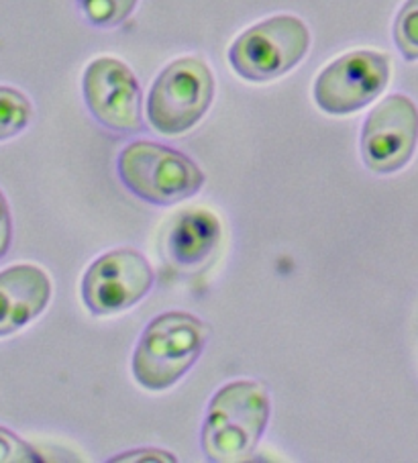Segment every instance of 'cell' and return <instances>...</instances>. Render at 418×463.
<instances>
[{
    "label": "cell",
    "mask_w": 418,
    "mask_h": 463,
    "mask_svg": "<svg viewBox=\"0 0 418 463\" xmlns=\"http://www.w3.org/2000/svg\"><path fill=\"white\" fill-rule=\"evenodd\" d=\"M52 300L50 276L31 263L0 271V337L23 329Z\"/></svg>",
    "instance_id": "obj_10"
},
{
    "label": "cell",
    "mask_w": 418,
    "mask_h": 463,
    "mask_svg": "<svg viewBox=\"0 0 418 463\" xmlns=\"http://www.w3.org/2000/svg\"><path fill=\"white\" fill-rule=\"evenodd\" d=\"M214 99V76L200 58L174 60L156 78L147 97V121L157 133L174 137L190 131Z\"/></svg>",
    "instance_id": "obj_4"
},
{
    "label": "cell",
    "mask_w": 418,
    "mask_h": 463,
    "mask_svg": "<svg viewBox=\"0 0 418 463\" xmlns=\"http://www.w3.org/2000/svg\"><path fill=\"white\" fill-rule=\"evenodd\" d=\"M418 146V109L406 94H390L367 115L361 129V157L375 174L408 165Z\"/></svg>",
    "instance_id": "obj_8"
},
{
    "label": "cell",
    "mask_w": 418,
    "mask_h": 463,
    "mask_svg": "<svg viewBox=\"0 0 418 463\" xmlns=\"http://www.w3.org/2000/svg\"><path fill=\"white\" fill-rule=\"evenodd\" d=\"M394 43L406 61H418V0H406L394 21Z\"/></svg>",
    "instance_id": "obj_13"
},
{
    "label": "cell",
    "mask_w": 418,
    "mask_h": 463,
    "mask_svg": "<svg viewBox=\"0 0 418 463\" xmlns=\"http://www.w3.org/2000/svg\"><path fill=\"white\" fill-rule=\"evenodd\" d=\"M154 280V268L146 255L128 247L112 250L86 269L82 300L96 317L117 315L146 298Z\"/></svg>",
    "instance_id": "obj_7"
},
{
    "label": "cell",
    "mask_w": 418,
    "mask_h": 463,
    "mask_svg": "<svg viewBox=\"0 0 418 463\" xmlns=\"http://www.w3.org/2000/svg\"><path fill=\"white\" fill-rule=\"evenodd\" d=\"M390 74V58L385 53L369 50L345 53L318 74L315 82L317 107L335 117L357 113L385 90Z\"/></svg>",
    "instance_id": "obj_6"
},
{
    "label": "cell",
    "mask_w": 418,
    "mask_h": 463,
    "mask_svg": "<svg viewBox=\"0 0 418 463\" xmlns=\"http://www.w3.org/2000/svg\"><path fill=\"white\" fill-rule=\"evenodd\" d=\"M86 107L102 127L117 133L143 129V97L131 68L117 58H96L82 78Z\"/></svg>",
    "instance_id": "obj_9"
},
{
    "label": "cell",
    "mask_w": 418,
    "mask_h": 463,
    "mask_svg": "<svg viewBox=\"0 0 418 463\" xmlns=\"http://www.w3.org/2000/svg\"><path fill=\"white\" fill-rule=\"evenodd\" d=\"M223 229L216 214L204 209L182 213L166 239V251L178 268H198L214 253Z\"/></svg>",
    "instance_id": "obj_11"
},
{
    "label": "cell",
    "mask_w": 418,
    "mask_h": 463,
    "mask_svg": "<svg viewBox=\"0 0 418 463\" xmlns=\"http://www.w3.org/2000/svg\"><path fill=\"white\" fill-rule=\"evenodd\" d=\"M271 412L265 388L252 380L223 386L208 404L203 425V451L208 461L237 463L252 458Z\"/></svg>",
    "instance_id": "obj_1"
},
{
    "label": "cell",
    "mask_w": 418,
    "mask_h": 463,
    "mask_svg": "<svg viewBox=\"0 0 418 463\" xmlns=\"http://www.w3.org/2000/svg\"><path fill=\"white\" fill-rule=\"evenodd\" d=\"M154 449H146V451H128L125 455H119L112 461H143V459H154V461H176L174 455L167 451H157L154 455H149Z\"/></svg>",
    "instance_id": "obj_17"
},
{
    "label": "cell",
    "mask_w": 418,
    "mask_h": 463,
    "mask_svg": "<svg viewBox=\"0 0 418 463\" xmlns=\"http://www.w3.org/2000/svg\"><path fill=\"white\" fill-rule=\"evenodd\" d=\"M139 0H80L86 19L96 27L110 29L131 17Z\"/></svg>",
    "instance_id": "obj_14"
},
{
    "label": "cell",
    "mask_w": 418,
    "mask_h": 463,
    "mask_svg": "<svg viewBox=\"0 0 418 463\" xmlns=\"http://www.w3.org/2000/svg\"><path fill=\"white\" fill-rule=\"evenodd\" d=\"M208 326L198 317L172 310L156 317L133 354V378L151 392L172 388L203 355Z\"/></svg>",
    "instance_id": "obj_2"
},
{
    "label": "cell",
    "mask_w": 418,
    "mask_h": 463,
    "mask_svg": "<svg viewBox=\"0 0 418 463\" xmlns=\"http://www.w3.org/2000/svg\"><path fill=\"white\" fill-rule=\"evenodd\" d=\"M42 458L11 430L0 427V463H37Z\"/></svg>",
    "instance_id": "obj_15"
},
{
    "label": "cell",
    "mask_w": 418,
    "mask_h": 463,
    "mask_svg": "<svg viewBox=\"0 0 418 463\" xmlns=\"http://www.w3.org/2000/svg\"><path fill=\"white\" fill-rule=\"evenodd\" d=\"M11 241H13V219H11L9 203H6L3 193H0V260L9 253Z\"/></svg>",
    "instance_id": "obj_16"
},
{
    "label": "cell",
    "mask_w": 418,
    "mask_h": 463,
    "mask_svg": "<svg viewBox=\"0 0 418 463\" xmlns=\"http://www.w3.org/2000/svg\"><path fill=\"white\" fill-rule=\"evenodd\" d=\"M33 115L29 99L17 88L0 86V141H6L27 129Z\"/></svg>",
    "instance_id": "obj_12"
},
{
    "label": "cell",
    "mask_w": 418,
    "mask_h": 463,
    "mask_svg": "<svg viewBox=\"0 0 418 463\" xmlns=\"http://www.w3.org/2000/svg\"><path fill=\"white\" fill-rule=\"evenodd\" d=\"M120 182L141 201L157 206L178 204L196 196L204 174L188 156L154 141H133L120 151Z\"/></svg>",
    "instance_id": "obj_3"
},
{
    "label": "cell",
    "mask_w": 418,
    "mask_h": 463,
    "mask_svg": "<svg viewBox=\"0 0 418 463\" xmlns=\"http://www.w3.org/2000/svg\"><path fill=\"white\" fill-rule=\"evenodd\" d=\"M309 47V27L292 14H278L243 31L231 45L229 61L243 80L270 82L299 66Z\"/></svg>",
    "instance_id": "obj_5"
}]
</instances>
